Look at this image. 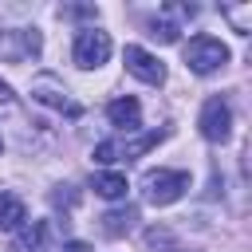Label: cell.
I'll return each mask as SVG.
<instances>
[{
    "instance_id": "obj_1",
    "label": "cell",
    "mask_w": 252,
    "mask_h": 252,
    "mask_svg": "<svg viewBox=\"0 0 252 252\" xmlns=\"http://www.w3.org/2000/svg\"><path fill=\"white\" fill-rule=\"evenodd\" d=\"M161 138H165V130H146V134H138V138H106V142L94 146V161H98V165H110V161H134V158L150 154Z\"/></svg>"
},
{
    "instance_id": "obj_2",
    "label": "cell",
    "mask_w": 252,
    "mask_h": 252,
    "mask_svg": "<svg viewBox=\"0 0 252 252\" xmlns=\"http://www.w3.org/2000/svg\"><path fill=\"white\" fill-rule=\"evenodd\" d=\"M185 189H189L185 169H150V173H142V197L150 205H173Z\"/></svg>"
},
{
    "instance_id": "obj_3",
    "label": "cell",
    "mask_w": 252,
    "mask_h": 252,
    "mask_svg": "<svg viewBox=\"0 0 252 252\" xmlns=\"http://www.w3.org/2000/svg\"><path fill=\"white\" fill-rule=\"evenodd\" d=\"M185 63H189V71H197V75H213V71H220V67L228 63V47H224L217 35H193V39L185 43Z\"/></svg>"
},
{
    "instance_id": "obj_4",
    "label": "cell",
    "mask_w": 252,
    "mask_h": 252,
    "mask_svg": "<svg viewBox=\"0 0 252 252\" xmlns=\"http://www.w3.org/2000/svg\"><path fill=\"white\" fill-rule=\"evenodd\" d=\"M75 63L83 67V71H91V67H102L106 59H110V35L106 32H98V28H83L79 35H75Z\"/></svg>"
},
{
    "instance_id": "obj_5",
    "label": "cell",
    "mask_w": 252,
    "mask_h": 252,
    "mask_svg": "<svg viewBox=\"0 0 252 252\" xmlns=\"http://www.w3.org/2000/svg\"><path fill=\"white\" fill-rule=\"evenodd\" d=\"M32 98L35 102H43V106H51V110H63V114H79V102L67 94V87L55 79V75H35L32 79Z\"/></svg>"
},
{
    "instance_id": "obj_6",
    "label": "cell",
    "mask_w": 252,
    "mask_h": 252,
    "mask_svg": "<svg viewBox=\"0 0 252 252\" xmlns=\"http://www.w3.org/2000/svg\"><path fill=\"white\" fill-rule=\"evenodd\" d=\"M197 126H201V134L209 142H228V134H232V110H228V102L224 98H209L201 106Z\"/></svg>"
},
{
    "instance_id": "obj_7",
    "label": "cell",
    "mask_w": 252,
    "mask_h": 252,
    "mask_svg": "<svg viewBox=\"0 0 252 252\" xmlns=\"http://www.w3.org/2000/svg\"><path fill=\"white\" fill-rule=\"evenodd\" d=\"M122 59H126V71H130L134 79H142V83H150V87H161V83H165V67H161L158 55H150L146 47L130 43V47L122 51Z\"/></svg>"
},
{
    "instance_id": "obj_8",
    "label": "cell",
    "mask_w": 252,
    "mask_h": 252,
    "mask_svg": "<svg viewBox=\"0 0 252 252\" xmlns=\"http://www.w3.org/2000/svg\"><path fill=\"white\" fill-rule=\"evenodd\" d=\"M39 47H43V39H39V32L35 28H16V32H0V55L4 59H35L39 55Z\"/></svg>"
},
{
    "instance_id": "obj_9",
    "label": "cell",
    "mask_w": 252,
    "mask_h": 252,
    "mask_svg": "<svg viewBox=\"0 0 252 252\" xmlns=\"http://www.w3.org/2000/svg\"><path fill=\"white\" fill-rule=\"evenodd\" d=\"M106 118H110V126H118V130H126V134H134L138 126H142V106H138V98H114L110 106H106Z\"/></svg>"
},
{
    "instance_id": "obj_10",
    "label": "cell",
    "mask_w": 252,
    "mask_h": 252,
    "mask_svg": "<svg viewBox=\"0 0 252 252\" xmlns=\"http://www.w3.org/2000/svg\"><path fill=\"white\" fill-rule=\"evenodd\" d=\"M43 240H47V224H43V220H32V224L16 228L8 252H43Z\"/></svg>"
},
{
    "instance_id": "obj_11",
    "label": "cell",
    "mask_w": 252,
    "mask_h": 252,
    "mask_svg": "<svg viewBox=\"0 0 252 252\" xmlns=\"http://www.w3.org/2000/svg\"><path fill=\"white\" fill-rule=\"evenodd\" d=\"M24 224H28L24 201H20L16 193H0V228H4V232H16V228H24Z\"/></svg>"
},
{
    "instance_id": "obj_12",
    "label": "cell",
    "mask_w": 252,
    "mask_h": 252,
    "mask_svg": "<svg viewBox=\"0 0 252 252\" xmlns=\"http://www.w3.org/2000/svg\"><path fill=\"white\" fill-rule=\"evenodd\" d=\"M134 220H138V209H134V205L110 209V213H102V232H106V236H126V232L134 228Z\"/></svg>"
},
{
    "instance_id": "obj_13",
    "label": "cell",
    "mask_w": 252,
    "mask_h": 252,
    "mask_svg": "<svg viewBox=\"0 0 252 252\" xmlns=\"http://www.w3.org/2000/svg\"><path fill=\"white\" fill-rule=\"evenodd\" d=\"M91 189L98 197H106V201H118V197H126V177L122 173H94L91 177Z\"/></svg>"
},
{
    "instance_id": "obj_14",
    "label": "cell",
    "mask_w": 252,
    "mask_h": 252,
    "mask_svg": "<svg viewBox=\"0 0 252 252\" xmlns=\"http://www.w3.org/2000/svg\"><path fill=\"white\" fill-rule=\"evenodd\" d=\"M150 35H154V39H161V43H173V39H177V28H173V24H165V20H154V24H150Z\"/></svg>"
},
{
    "instance_id": "obj_15",
    "label": "cell",
    "mask_w": 252,
    "mask_h": 252,
    "mask_svg": "<svg viewBox=\"0 0 252 252\" xmlns=\"http://www.w3.org/2000/svg\"><path fill=\"white\" fill-rule=\"evenodd\" d=\"M59 252H91V244H87V240H67Z\"/></svg>"
},
{
    "instance_id": "obj_16",
    "label": "cell",
    "mask_w": 252,
    "mask_h": 252,
    "mask_svg": "<svg viewBox=\"0 0 252 252\" xmlns=\"http://www.w3.org/2000/svg\"><path fill=\"white\" fill-rule=\"evenodd\" d=\"M0 102H12V87H8L4 79H0Z\"/></svg>"
},
{
    "instance_id": "obj_17",
    "label": "cell",
    "mask_w": 252,
    "mask_h": 252,
    "mask_svg": "<svg viewBox=\"0 0 252 252\" xmlns=\"http://www.w3.org/2000/svg\"><path fill=\"white\" fill-rule=\"evenodd\" d=\"M173 252H181V248H173Z\"/></svg>"
},
{
    "instance_id": "obj_18",
    "label": "cell",
    "mask_w": 252,
    "mask_h": 252,
    "mask_svg": "<svg viewBox=\"0 0 252 252\" xmlns=\"http://www.w3.org/2000/svg\"><path fill=\"white\" fill-rule=\"evenodd\" d=\"M0 150H4V146H0Z\"/></svg>"
}]
</instances>
